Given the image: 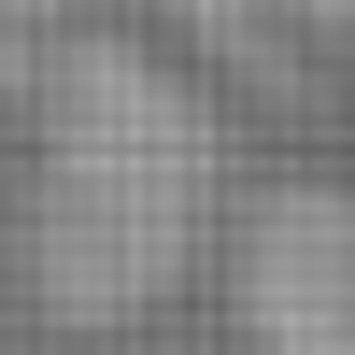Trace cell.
<instances>
[{
  "mask_svg": "<svg viewBox=\"0 0 355 355\" xmlns=\"http://www.w3.org/2000/svg\"><path fill=\"white\" fill-rule=\"evenodd\" d=\"M227 227V114L185 57L71 28L43 57V142L15 199V270L57 327H142Z\"/></svg>",
  "mask_w": 355,
  "mask_h": 355,
  "instance_id": "obj_1",
  "label": "cell"
},
{
  "mask_svg": "<svg viewBox=\"0 0 355 355\" xmlns=\"http://www.w3.org/2000/svg\"><path fill=\"white\" fill-rule=\"evenodd\" d=\"M214 242L242 355H355V171H270Z\"/></svg>",
  "mask_w": 355,
  "mask_h": 355,
  "instance_id": "obj_2",
  "label": "cell"
},
{
  "mask_svg": "<svg viewBox=\"0 0 355 355\" xmlns=\"http://www.w3.org/2000/svg\"><path fill=\"white\" fill-rule=\"evenodd\" d=\"M284 15H299V28H355V0H284Z\"/></svg>",
  "mask_w": 355,
  "mask_h": 355,
  "instance_id": "obj_3",
  "label": "cell"
},
{
  "mask_svg": "<svg viewBox=\"0 0 355 355\" xmlns=\"http://www.w3.org/2000/svg\"><path fill=\"white\" fill-rule=\"evenodd\" d=\"M0 15H57V0H0Z\"/></svg>",
  "mask_w": 355,
  "mask_h": 355,
  "instance_id": "obj_4",
  "label": "cell"
}]
</instances>
